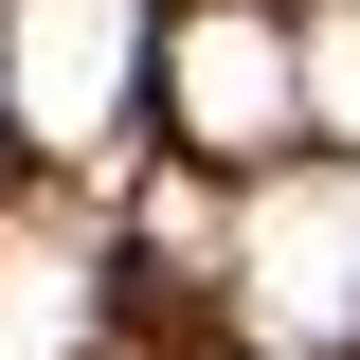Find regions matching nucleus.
Listing matches in <instances>:
<instances>
[{"mask_svg": "<svg viewBox=\"0 0 360 360\" xmlns=\"http://www.w3.org/2000/svg\"><path fill=\"white\" fill-rule=\"evenodd\" d=\"M0 360H90V234L0 217Z\"/></svg>", "mask_w": 360, "mask_h": 360, "instance_id": "nucleus-4", "label": "nucleus"}, {"mask_svg": "<svg viewBox=\"0 0 360 360\" xmlns=\"http://www.w3.org/2000/svg\"><path fill=\"white\" fill-rule=\"evenodd\" d=\"M127 72H144V0H18L0 18V108L37 127V162H90L127 127Z\"/></svg>", "mask_w": 360, "mask_h": 360, "instance_id": "nucleus-2", "label": "nucleus"}, {"mask_svg": "<svg viewBox=\"0 0 360 360\" xmlns=\"http://www.w3.org/2000/svg\"><path fill=\"white\" fill-rule=\"evenodd\" d=\"M162 72H180V127L217 144V162L288 144V108H307V37H288V18H252V0H198Z\"/></svg>", "mask_w": 360, "mask_h": 360, "instance_id": "nucleus-3", "label": "nucleus"}, {"mask_svg": "<svg viewBox=\"0 0 360 360\" xmlns=\"http://www.w3.org/2000/svg\"><path fill=\"white\" fill-rule=\"evenodd\" d=\"M234 307H252V342H270V360L360 342V162H342V180L288 162V180L252 198V234H234Z\"/></svg>", "mask_w": 360, "mask_h": 360, "instance_id": "nucleus-1", "label": "nucleus"}, {"mask_svg": "<svg viewBox=\"0 0 360 360\" xmlns=\"http://www.w3.org/2000/svg\"><path fill=\"white\" fill-rule=\"evenodd\" d=\"M307 108H324V144H360V0L307 18Z\"/></svg>", "mask_w": 360, "mask_h": 360, "instance_id": "nucleus-5", "label": "nucleus"}]
</instances>
